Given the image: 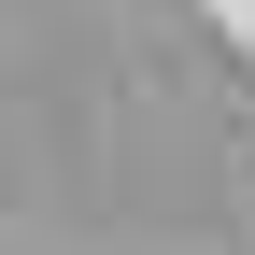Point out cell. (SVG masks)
Returning <instances> with one entry per match:
<instances>
[]
</instances>
